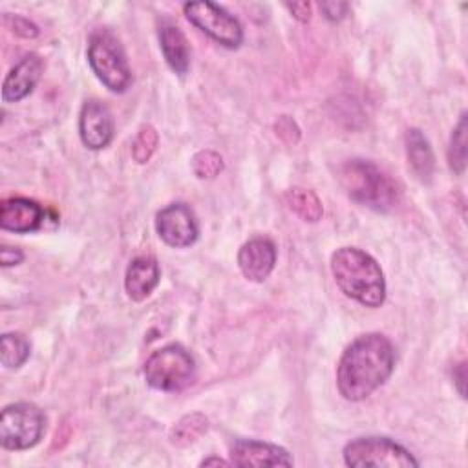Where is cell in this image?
<instances>
[{
	"instance_id": "obj_1",
	"label": "cell",
	"mask_w": 468,
	"mask_h": 468,
	"mask_svg": "<svg viewBox=\"0 0 468 468\" xmlns=\"http://www.w3.org/2000/svg\"><path fill=\"white\" fill-rule=\"evenodd\" d=\"M395 349L380 333L355 338L340 356L336 386L346 400L358 402L378 389L393 373Z\"/></svg>"
},
{
	"instance_id": "obj_2",
	"label": "cell",
	"mask_w": 468,
	"mask_h": 468,
	"mask_svg": "<svg viewBox=\"0 0 468 468\" xmlns=\"http://www.w3.org/2000/svg\"><path fill=\"white\" fill-rule=\"evenodd\" d=\"M331 272L338 289L366 307H380L386 300V280L373 256L356 247H340L331 256Z\"/></svg>"
},
{
	"instance_id": "obj_3",
	"label": "cell",
	"mask_w": 468,
	"mask_h": 468,
	"mask_svg": "<svg viewBox=\"0 0 468 468\" xmlns=\"http://www.w3.org/2000/svg\"><path fill=\"white\" fill-rule=\"evenodd\" d=\"M346 194L362 207L389 212L400 199L397 183L367 159H347L338 172Z\"/></svg>"
},
{
	"instance_id": "obj_4",
	"label": "cell",
	"mask_w": 468,
	"mask_h": 468,
	"mask_svg": "<svg viewBox=\"0 0 468 468\" xmlns=\"http://www.w3.org/2000/svg\"><path fill=\"white\" fill-rule=\"evenodd\" d=\"M88 64L95 77L113 93H122L132 84V71L119 38L108 29H97L88 40Z\"/></svg>"
},
{
	"instance_id": "obj_5",
	"label": "cell",
	"mask_w": 468,
	"mask_h": 468,
	"mask_svg": "<svg viewBox=\"0 0 468 468\" xmlns=\"http://www.w3.org/2000/svg\"><path fill=\"white\" fill-rule=\"evenodd\" d=\"M144 380L159 391H181L196 378V360L179 344L155 349L144 362Z\"/></svg>"
},
{
	"instance_id": "obj_6",
	"label": "cell",
	"mask_w": 468,
	"mask_h": 468,
	"mask_svg": "<svg viewBox=\"0 0 468 468\" xmlns=\"http://www.w3.org/2000/svg\"><path fill=\"white\" fill-rule=\"evenodd\" d=\"M344 461L353 468H411L419 461L402 444L388 437H358L346 444Z\"/></svg>"
},
{
	"instance_id": "obj_7",
	"label": "cell",
	"mask_w": 468,
	"mask_h": 468,
	"mask_svg": "<svg viewBox=\"0 0 468 468\" xmlns=\"http://www.w3.org/2000/svg\"><path fill=\"white\" fill-rule=\"evenodd\" d=\"M46 430L42 410L31 402L9 404L0 415V444L5 450L33 448Z\"/></svg>"
},
{
	"instance_id": "obj_8",
	"label": "cell",
	"mask_w": 468,
	"mask_h": 468,
	"mask_svg": "<svg viewBox=\"0 0 468 468\" xmlns=\"http://www.w3.org/2000/svg\"><path fill=\"white\" fill-rule=\"evenodd\" d=\"M185 16L199 31L227 49H238L243 42V27L239 20L225 7L214 2H186L183 5Z\"/></svg>"
},
{
	"instance_id": "obj_9",
	"label": "cell",
	"mask_w": 468,
	"mask_h": 468,
	"mask_svg": "<svg viewBox=\"0 0 468 468\" xmlns=\"http://www.w3.org/2000/svg\"><path fill=\"white\" fill-rule=\"evenodd\" d=\"M155 230L166 245L183 249L196 243L199 236V223L186 203H172L157 212Z\"/></svg>"
},
{
	"instance_id": "obj_10",
	"label": "cell",
	"mask_w": 468,
	"mask_h": 468,
	"mask_svg": "<svg viewBox=\"0 0 468 468\" xmlns=\"http://www.w3.org/2000/svg\"><path fill=\"white\" fill-rule=\"evenodd\" d=\"M113 117L106 104L90 99L82 104L79 115V135L90 150H102L113 139Z\"/></svg>"
},
{
	"instance_id": "obj_11",
	"label": "cell",
	"mask_w": 468,
	"mask_h": 468,
	"mask_svg": "<svg viewBox=\"0 0 468 468\" xmlns=\"http://www.w3.org/2000/svg\"><path fill=\"white\" fill-rule=\"evenodd\" d=\"M48 214L44 207L27 197H9L0 205V229L15 234L40 230Z\"/></svg>"
},
{
	"instance_id": "obj_12",
	"label": "cell",
	"mask_w": 468,
	"mask_h": 468,
	"mask_svg": "<svg viewBox=\"0 0 468 468\" xmlns=\"http://www.w3.org/2000/svg\"><path fill=\"white\" fill-rule=\"evenodd\" d=\"M230 463L236 466H292V457L282 446L238 439L230 446Z\"/></svg>"
},
{
	"instance_id": "obj_13",
	"label": "cell",
	"mask_w": 468,
	"mask_h": 468,
	"mask_svg": "<svg viewBox=\"0 0 468 468\" xmlns=\"http://www.w3.org/2000/svg\"><path fill=\"white\" fill-rule=\"evenodd\" d=\"M276 265V245L269 238H252L238 252V267L250 282H265Z\"/></svg>"
},
{
	"instance_id": "obj_14",
	"label": "cell",
	"mask_w": 468,
	"mask_h": 468,
	"mask_svg": "<svg viewBox=\"0 0 468 468\" xmlns=\"http://www.w3.org/2000/svg\"><path fill=\"white\" fill-rule=\"evenodd\" d=\"M42 58L35 53L22 57L7 73L2 84V101L4 102H18L26 99L42 77Z\"/></svg>"
},
{
	"instance_id": "obj_15",
	"label": "cell",
	"mask_w": 468,
	"mask_h": 468,
	"mask_svg": "<svg viewBox=\"0 0 468 468\" xmlns=\"http://www.w3.org/2000/svg\"><path fill=\"white\" fill-rule=\"evenodd\" d=\"M161 271L159 263L152 256H137L130 261L124 274L126 294L133 302H143L159 285Z\"/></svg>"
},
{
	"instance_id": "obj_16",
	"label": "cell",
	"mask_w": 468,
	"mask_h": 468,
	"mask_svg": "<svg viewBox=\"0 0 468 468\" xmlns=\"http://www.w3.org/2000/svg\"><path fill=\"white\" fill-rule=\"evenodd\" d=\"M159 44L168 68L177 75H185L190 68V48L185 33L174 24H163L159 27Z\"/></svg>"
},
{
	"instance_id": "obj_17",
	"label": "cell",
	"mask_w": 468,
	"mask_h": 468,
	"mask_svg": "<svg viewBox=\"0 0 468 468\" xmlns=\"http://www.w3.org/2000/svg\"><path fill=\"white\" fill-rule=\"evenodd\" d=\"M406 157L411 172L417 176L419 181L430 183L433 170H435V157L433 150L419 128H410L406 132Z\"/></svg>"
},
{
	"instance_id": "obj_18",
	"label": "cell",
	"mask_w": 468,
	"mask_h": 468,
	"mask_svg": "<svg viewBox=\"0 0 468 468\" xmlns=\"http://www.w3.org/2000/svg\"><path fill=\"white\" fill-rule=\"evenodd\" d=\"M285 203L287 207L303 221H318L324 214L322 203L318 199V196L313 190H305V188H291L285 194Z\"/></svg>"
},
{
	"instance_id": "obj_19",
	"label": "cell",
	"mask_w": 468,
	"mask_h": 468,
	"mask_svg": "<svg viewBox=\"0 0 468 468\" xmlns=\"http://www.w3.org/2000/svg\"><path fill=\"white\" fill-rule=\"evenodd\" d=\"M29 340L20 333H4L0 338V362L7 369H18L29 358Z\"/></svg>"
},
{
	"instance_id": "obj_20",
	"label": "cell",
	"mask_w": 468,
	"mask_h": 468,
	"mask_svg": "<svg viewBox=\"0 0 468 468\" xmlns=\"http://www.w3.org/2000/svg\"><path fill=\"white\" fill-rule=\"evenodd\" d=\"M448 165L455 174H464L466 168V113H461L457 126L452 132L448 144Z\"/></svg>"
},
{
	"instance_id": "obj_21",
	"label": "cell",
	"mask_w": 468,
	"mask_h": 468,
	"mask_svg": "<svg viewBox=\"0 0 468 468\" xmlns=\"http://www.w3.org/2000/svg\"><path fill=\"white\" fill-rule=\"evenodd\" d=\"M207 430V419L199 413H192L183 417L172 430V441L176 444H188L196 441Z\"/></svg>"
},
{
	"instance_id": "obj_22",
	"label": "cell",
	"mask_w": 468,
	"mask_h": 468,
	"mask_svg": "<svg viewBox=\"0 0 468 468\" xmlns=\"http://www.w3.org/2000/svg\"><path fill=\"white\" fill-rule=\"evenodd\" d=\"M223 159L214 150H201L192 157V172L199 179H214L223 170Z\"/></svg>"
},
{
	"instance_id": "obj_23",
	"label": "cell",
	"mask_w": 468,
	"mask_h": 468,
	"mask_svg": "<svg viewBox=\"0 0 468 468\" xmlns=\"http://www.w3.org/2000/svg\"><path fill=\"white\" fill-rule=\"evenodd\" d=\"M157 141H159V137H157V132H155L154 126H150V124L141 126V130H139V133H137V137H135V141L132 144L133 159L139 165L146 163L152 157V154L155 152Z\"/></svg>"
},
{
	"instance_id": "obj_24",
	"label": "cell",
	"mask_w": 468,
	"mask_h": 468,
	"mask_svg": "<svg viewBox=\"0 0 468 468\" xmlns=\"http://www.w3.org/2000/svg\"><path fill=\"white\" fill-rule=\"evenodd\" d=\"M274 130H276V135L282 139V141H285V143H296L298 139H300V128L296 126V122L291 119V117H287V115H282L280 119H278V122L274 124Z\"/></svg>"
},
{
	"instance_id": "obj_25",
	"label": "cell",
	"mask_w": 468,
	"mask_h": 468,
	"mask_svg": "<svg viewBox=\"0 0 468 468\" xmlns=\"http://www.w3.org/2000/svg\"><path fill=\"white\" fill-rule=\"evenodd\" d=\"M320 11L324 13V16L331 22H340L347 11H349V4L347 2H322L320 4Z\"/></svg>"
},
{
	"instance_id": "obj_26",
	"label": "cell",
	"mask_w": 468,
	"mask_h": 468,
	"mask_svg": "<svg viewBox=\"0 0 468 468\" xmlns=\"http://www.w3.org/2000/svg\"><path fill=\"white\" fill-rule=\"evenodd\" d=\"M22 260H24V252H22L18 247L4 245V247L0 249V261H2V267L18 265V263H22Z\"/></svg>"
},
{
	"instance_id": "obj_27",
	"label": "cell",
	"mask_w": 468,
	"mask_h": 468,
	"mask_svg": "<svg viewBox=\"0 0 468 468\" xmlns=\"http://www.w3.org/2000/svg\"><path fill=\"white\" fill-rule=\"evenodd\" d=\"M13 27H15V33L20 35V37H26V38H33L38 35V29L35 24H31L27 18H22V16H15L13 20Z\"/></svg>"
},
{
	"instance_id": "obj_28",
	"label": "cell",
	"mask_w": 468,
	"mask_h": 468,
	"mask_svg": "<svg viewBox=\"0 0 468 468\" xmlns=\"http://www.w3.org/2000/svg\"><path fill=\"white\" fill-rule=\"evenodd\" d=\"M285 7L300 22H307L311 18V4L309 2H292V4H285Z\"/></svg>"
},
{
	"instance_id": "obj_29",
	"label": "cell",
	"mask_w": 468,
	"mask_h": 468,
	"mask_svg": "<svg viewBox=\"0 0 468 468\" xmlns=\"http://www.w3.org/2000/svg\"><path fill=\"white\" fill-rule=\"evenodd\" d=\"M457 389H459V393H461V397H464V378H466V373H464V362H461L459 366H457Z\"/></svg>"
},
{
	"instance_id": "obj_30",
	"label": "cell",
	"mask_w": 468,
	"mask_h": 468,
	"mask_svg": "<svg viewBox=\"0 0 468 468\" xmlns=\"http://www.w3.org/2000/svg\"><path fill=\"white\" fill-rule=\"evenodd\" d=\"M199 464L208 466V464H229V463L223 461V459H218V457H208V459H203Z\"/></svg>"
}]
</instances>
